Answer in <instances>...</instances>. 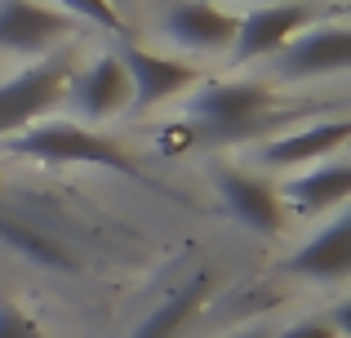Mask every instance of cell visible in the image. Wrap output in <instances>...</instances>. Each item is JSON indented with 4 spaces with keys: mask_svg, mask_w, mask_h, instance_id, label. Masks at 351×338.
<instances>
[{
    "mask_svg": "<svg viewBox=\"0 0 351 338\" xmlns=\"http://www.w3.org/2000/svg\"><path fill=\"white\" fill-rule=\"evenodd\" d=\"M347 134H351L347 116L293 125V130L258 143V165H267V169H307V165H320V160H329V156L343 152Z\"/></svg>",
    "mask_w": 351,
    "mask_h": 338,
    "instance_id": "cell-11",
    "label": "cell"
},
{
    "mask_svg": "<svg viewBox=\"0 0 351 338\" xmlns=\"http://www.w3.org/2000/svg\"><path fill=\"white\" fill-rule=\"evenodd\" d=\"M285 276L298 280H320V285H343L351 271V214L347 209H334L325 227L307 236L289 258L280 263Z\"/></svg>",
    "mask_w": 351,
    "mask_h": 338,
    "instance_id": "cell-9",
    "label": "cell"
},
{
    "mask_svg": "<svg viewBox=\"0 0 351 338\" xmlns=\"http://www.w3.org/2000/svg\"><path fill=\"white\" fill-rule=\"evenodd\" d=\"M214 191L240 227H249L258 236H280L285 205L276 196V182L258 178V173H245L236 165H223V169H214Z\"/></svg>",
    "mask_w": 351,
    "mask_h": 338,
    "instance_id": "cell-10",
    "label": "cell"
},
{
    "mask_svg": "<svg viewBox=\"0 0 351 338\" xmlns=\"http://www.w3.org/2000/svg\"><path fill=\"white\" fill-rule=\"evenodd\" d=\"M302 121V107H285L280 94L263 80H200L182 98L178 125H165V152L187 147H240V143H267L276 134L293 130Z\"/></svg>",
    "mask_w": 351,
    "mask_h": 338,
    "instance_id": "cell-1",
    "label": "cell"
},
{
    "mask_svg": "<svg viewBox=\"0 0 351 338\" xmlns=\"http://www.w3.org/2000/svg\"><path fill=\"white\" fill-rule=\"evenodd\" d=\"M205 294H209V271H196L187 285L169 289V294L129 330V338H178L191 325V316L205 307Z\"/></svg>",
    "mask_w": 351,
    "mask_h": 338,
    "instance_id": "cell-15",
    "label": "cell"
},
{
    "mask_svg": "<svg viewBox=\"0 0 351 338\" xmlns=\"http://www.w3.org/2000/svg\"><path fill=\"white\" fill-rule=\"evenodd\" d=\"M320 9L311 0H276V5H258L249 9L245 18H236V40H232V58L236 62H254V58H267L276 53L285 40L302 32V27L316 23Z\"/></svg>",
    "mask_w": 351,
    "mask_h": 338,
    "instance_id": "cell-8",
    "label": "cell"
},
{
    "mask_svg": "<svg viewBox=\"0 0 351 338\" xmlns=\"http://www.w3.org/2000/svg\"><path fill=\"white\" fill-rule=\"evenodd\" d=\"M53 9H62L67 18H80V23H94V27H107V32L125 36V14H116L107 0H49Z\"/></svg>",
    "mask_w": 351,
    "mask_h": 338,
    "instance_id": "cell-16",
    "label": "cell"
},
{
    "mask_svg": "<svg viewBox=\"0 0 351 338\" xmlns=\"http://www.w3.org/2000/svg\"><path fill=\"white\" fill-rule=\"evenodd\" d=\"M209 5H218V0H209Z\"/></svg>",
    "mask_w": 351,
    "mask_h": 338,
    "instance_id": "cell-21",
    "label": "cell"
},
{
    "mask_svg": "<svg viewBox=\"0 0 351 338\" xmlns=\"http://www.w3.org/2000/svg\"><path fill=\"white\" fill-rule=\"evenodd\" d=\"M71 32H76V18H67L53 5H40V0H0V49L5 53L45 58L58 45H67Z\"/></svg>",
    "mask_w": 351,
    "mask_h": 338,
    "instance_id": "cell-7",
    "label": "cell"
},
{
    "mask_svg": "<svg viewBox=\"0 0 351 338\" xmlns=\"http://www.w3.org/2000/svg\"><path fill=\"white\" fill-rule=\"evenodd\" d=\"M0 338H49L23 307H14L9 298H0Z\"/></svg>",
    "mask_w": 351,
    "mask_h": 338,
    "instance_id": "cell-18",
    "label": "cell"
},
{
    "mask_svg": "<svg viewBox=\"0 0 351 338\" xmlns=\"http://www.w3.org/2000/svg\"><path fill=\"white\" fill-rule=\"evenodd\" d=\"M120 62H125L129 89H134V103L129 107H138V112L173 103V98H187L191 89L205 80V71L191 67L187 58L156 53V49H143V45H125V49H120Z\"/></svg>",
    "mask_w": 351,
    "mask_h": 338,
    "instance_id": "cell-6",
    "label": "cell"
},
{
    "mask_svg": "<svg viewBox=\"0 0 351 338\" xmlns=\"http://www.w3.org/2000/svg\"><path fill=\"white\" fill-rule=\"evenodd\" d=\"M71 71H76L71 49H53L45 58H32L23 71L0 80V138H14L32 121H45L62 103Z\"/></svg>",
    "mask_w": 351,
    "mask_h": 338,
    "instance_id": "cell-3",
    "label": "cell"
},
{
    "mask_svg": "<svg viewBox=\"0 0 351 338\" xmlns=\"http://www.w3.org/2000/svg\"><path fill=\"white\" fill-rule=\"evenodd\" d=\"M67 107L76 112L80 125H103V121H116L129 103H134V89H129V76H125V62L120 53H98L89 62H76L67 80Z\"/></svg>",
    "mask_w": 351,
    "mask_h": 338,
    "instance_id": "cell-5",
    "label": "cell"
},
{
    "mask_svg": "<svg viewBox=\"0 0 351 338\" xmlns=\"http://www.w3.org/2000/svg\"><path fill=\"white\" fill-rule=\"evenodd\" d=\"M0 245H9V250L23 254L27 263L49 267V271L80 267V258L67 245V236H62L58 227H49L45 218H36L32 209H18V205H0Z\"/></svg>",
    "mask_w": 351,
    "mask_h": 338,
    "instance_id": "cell-13",
    "label": "cell"
},
{
    "mask_svg": "<svg viewBox=\"0 0 351 338\" xmlns=\"http://www.w3.org/2000/svg\"><path fill=\"white\" fill-rule=\"evenodd\" d=\"M271 76L280 80H320V76H338L351 62V32L347 23L329 18V23H311L302 27L293 40H285L271 53Z\"/></svg>",
    "mask_w": 351,
    "mask_h": 338,
    "instance_id": "cell-4",
    "label": "cell"
},
{
    "mask_svg": "<svg viewBox=\"0 0 351 338\" xmlns=\"http://www.w3.org/2000/svg\"><path fill=\"white\" fill-rule=\"evenodd\" d=\"M347 312L351 307H334V316H302V321H293L289 330L271 334V338H347Z\"/></svg>",
    "mask_w": 351,
    "mask_h": 338,
    "instance_id": "cell-17",
    "label": "cell"
},
{
    "mask_svg": "<svg viewBox=\"0 0 351 338\" xmlns=\"http://www.w3.org/2000/svg\"><path fill=\"white\" fill-rule=\"evenodd\" d=\"M5 147L14 156L40 160V165H94V169H112V173L147 182L143 169L134 165V156L120 147L112 134H98L80 121H67V116H58V121H32L14 138H5Z\"/></svg>",
    "mask_w": 351,
    "mask_h": 338,
    "instance_id": "cell-2",
    "label": "cell"
},
{
    "mask_svg": "<svg viewBox=\"0 0 351 338\" xmlns=\"http://www.w3.org/2000/svg\"><path fill=\"white\" fill-rule=\"evenodd\" d=\"M107 5H112L116 14H125V9H129V0H107Z\"/></svg>",
    "mask_w": 351,
    "mask_h": 338,
    "instance_id": "cell-20",
    "label": "cell"
},
{
    "mask_svg": "<svg viewBox=\"0 0 351 338\" xmlns=\"http://www.w3.org/2000/svg\"><path fill=\"white\" fill-rule=\"evenodd\" d=\"M227 338H271V330H267V325H245V330H236Z\"/></svg>",
    "mask_w": 351,
    "mask_h": 338,
    "instance_id": "cell-19",
    "label": "cell"
},
{
    "mask_svg": "<svg viewBox=\"0 0 351 338\" xmlns=\"http://www.w3.org/2000/svg\"><path fill=\"white\" fill-rule=\"evenodd\" d=\"M160 32L169 45L187 53H227L236 40V14H227L223 5H209V0H178L165 9Z\"/></svg>",
    "mask_w": 351,
    "mask_h": 338,
    "instance_id": "cell-12",
    "label": "cell"
},
{
    "mask_svg": "<svg viewBox=\"0 0 351 338\" xmlns=\"http://www.w3.org/2000/svg\"><path fill=\"white\" fill-rule=\"evenodd\" d=\"M347 191H351V165L343 156H329V160H320V165H307V169L289 173V178L276 187V196H280L293 214L320 218V214L343 209Z\"/></svg>",
    "mask_w": 351,
    "mask_h": 338,
    "instance_id": "cell-14",
    "label": "cell"
}]
</instances>
